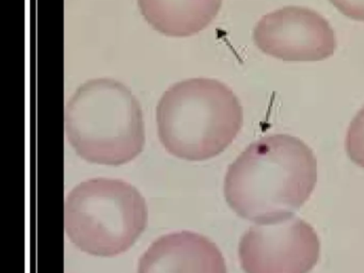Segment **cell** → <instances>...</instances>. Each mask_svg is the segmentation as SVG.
<instances>
[{
	"label": "cell",
	"instance_id": "3957f363",
	"mask_svg": "<svg viewBox=\"0 0 364 273\" xmlns=\"http://www.w3.org/2000/svg\"><path fill=\"white\" fill-rule=\"evenodd\" d=\"M65 122L68 140L92 164L120 166L144 151L141 107L131 90L114 79L80 85L65 106Z\"/></svg>",
	"mask_w": 364,
	"mask_h": 273
},
{
	"label": "cell",
	"instance_id": "9c48e42d",
	"mask_svg": "<svg viewBox=\"0 0 364 273\" xmlns=\"http://www.w3.org/2000/svg\"><path fill=\"white\" fill-rule=\"evenodd\" d=\"M346 151L355 164L364 168V107L349 126L346 136Z\"/></svg>",
	"mask_w": 364,
	"mask_h": 273
},
{
	"label": "cell",
	"instance_id": "8992f818",
	"mask_svg": "<svg viewBox=\"0 0 364 273\" xmlns=\"http://www.w3.org/2000/svg\"><path fill=\"white\" fill-rule=\"evenodd\" d=\"M255 45L284 61H319L336 49L329 23L315 11L285 6L262 17L253 31Z\"/></svg>",
	"mask_w": 364,
	"mask_h": 273
},
{
	"label": "cell",
	"instance_id": "7a4b0ae2",
	"mask_svg": "<svg viewBox=\"0 0 364 273\" xmlns=\"http://www.w3.org/2000/svg\"><path fill=\"white\" fill-rule=\"evenodd\" d=\"M159 140L171 155L203 161L223 153L242 125L240 100L225 83L191 78L176 83L156 108Z\"/></svg>",
	"mask_w": 364,
	"mask_h": 273
},
{
	"label": "cell",
	"instance_id": "ba28073f",
	"mask_svg": "<svg viewBox=\"0 0 364 273\" xmlns=\"http://www.w3.org/2000/svg\"><path fill=\"white\" fill-rule=\"evenodd\" d=\"M223 0H138L146 21L168 36H193L218 14Z\"/></svg>",
	"mask_w": 364,
	"mask_h": 273
},
{
	"label": "cell",
	"instance_id": "30bf717a",
	"mask_svg": "<svg viewBox=\"0 0 364 273\" xmlns=\"http://www.w3.org/2000/svg\"><path fill=\"white\" fill-rule=\"evenodd\" d=\"M330 2L346 16L364 21V0H330Z\"/></svg>",
	"mask_w": 364,
	"mask_h": 273
},
{
	"label": "cell",
	"instance_id": "5b68a950",
	"mask_svg": "<svg viewBox=\"0 0 364 273\" xmlns=\"http://www.w3.org/2000/svg\"><path fill=\"white\" fill-rule=\"evenodd\" d=\"M238 255L246 273H310L318 262L321 242L310 224L289 218L249 228Z\"/></svg>",
	"mask_w": 364,
	"mask_h": 273
},
{
	"label": "cell",
	"instance_id": "277c9868",
	"mask_svg": "<svg viewBox=\"0 0 364 273\" xmlns=\"http://www.w3.org/2000/svg\"><path fill=\"white\" fill-rule=\"evenodd\" d=\"M146 223L144 196L119 179H89L65 198V232L78 249L91 255L110 257L127 251Z\"/></svg>",
	"mask_w": 364,
	"mask_h": 273
},
{
	"label": "cell",
	"instance_id": "52a82bcc",
	"mask_svg": "<svg viewBox=\"0 0 364 273\" xmlns=\"http://www.w3.org/2000/svg\"><path fill=\"white\" fill-rule=\"evenodd\" d=\"M138 273H228L223 253L202 235L178 232L159 237L144 252Z\"/></svg>",
	"mask_w": 364,
	"mask_h": 273
},
{
	"label": "cell",
	"instance_id": "6da1fadb",
	"mask_svg": "<svg viewBox=\"0 0 364 273\" xmlns=\"http://www.w3.org/2000/svg\"><path fill=\"white\" fill-rule=\"evenodd\" d=\"M316 181L312 149L296 136L272 134L249 145L229 166L225 196L240 217L272 224L289 219Z\"/></svg>",
	"mask_w": 364,
	"mask_h": 273
}]
</instances>
